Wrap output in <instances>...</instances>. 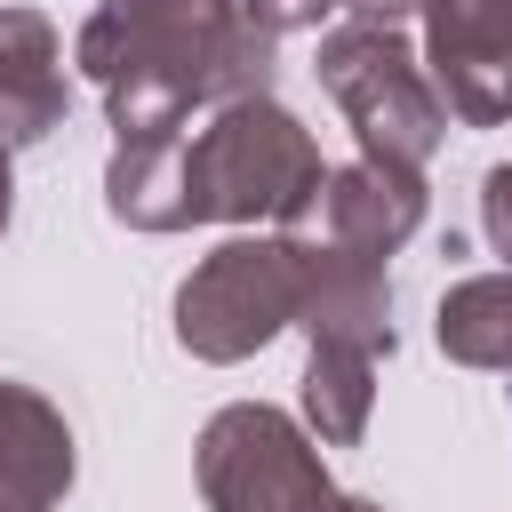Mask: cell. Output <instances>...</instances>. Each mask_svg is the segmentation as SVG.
Masks as SVG:
<instances>
[{
  "mask_svg": "<svg viewBox=\"0 0 512 512\" xmlns=\"http://www.w3.org/2000/svg\"><path fill=\"white\" fill-rule=\"evenodd\" d=\"M272 48L240 0H88L72 64L96 80L112 144H168L192 112L272 96Z\"/></svg>",
  "mask_w": 512,
  "mask_h": 512,
  "instance_id": "1",
  "label": "cell"
},
{
  "mask_svg": "<svg viewBox=\"0 0 512 512\" xmlns=\"http://www.w3.org/2000/svg\"><path fill=\"white\" fill-rule=\"evenodd\" d=\"M328 184V160L312 144V128L272 104H216L200 128L176 136V232L184 224H264V232H296L312 216Z\"/></svg>",
  "mask_w": 512,
  "mask_h": 512,
  "instance_id": "2",
  "label": "cell"
},
{
  "mask_svg": "<svg viewBox=\"0 0 512 512\" xmlns=\"http://www.w3.org/2000/svg\"><path fill=\"white\" fill-rule=\"evenodd\" d=\"M304 232H240L224 248H208L184 288H176V344L208 368H232L248 352H264L280 328L304 320Z\"/></svg>",
  "mask_w": 512,
  "mask_h": 512,
  "instance_id": "3",
  "label": "cell"
},
{
  "mask_svg": "<svg viewBox=\"0 0 512 512\" xmlns=\"http://www.w3.org/2000/svg\"><path fill=\"white\" fill-rule=\"evenodd\" d=\"M320 88L336 96V112L352 120L360 136V160H384V168H424L448 136V104L424 72V56L400 40V24H328L320 32V56H312Z\"/></svg>",
  "mask_w": 512,
  "mask_h": 512,
  "instance_id": "4",
  "label": "cell"
},
{
  "mask_svg": "<svg viewBox=\"0 0 512 512\" xmlns=\"http://www.w3.org/2000/svg\"><path fill=\"white\" fill-rule=\"evenodd\" d=\"M192 472L208 512H352V496L320 464V440L264 400L216 408L192 440Z\"/></svg>",
  "mask_w": 512,
  "mask_h": 512,
  "instance_id": "5",
  "label": "cell"
},
{
  "mask_svg": "<svg viewBox=\"0 0 512 512\" xmlns=\"http://www.w3.org/2000/svg\"><path fill=\"white\" fill-rule=\"evenodd\" d=\"M424 16V72L464 128L512 120V0H416Z\"/></svg>",
  "mask_w": 512,
  "mask_h": 512,
  "instance_id": "6",
  "label": "cell"
},
{
  "mask_svg": "<svg viewBox=\"0 0 512 512\" xmlns=\"http://www.w3.org/2000/svg\"><path fill=\"white\" fill-rule=\"evenodd\" d=\"M320 240L352 248V256H400L424 224V168H384V160H344L328 168L312 216H304Z\"/></svg>",
  "mask_w": 512,
  "mask_h": 512,
  "instance_id": "7",
  "label": "cell"
},
{
  "mask_svg": "<svg viewBox=\"0 0 512 512\" xmlns=\"http://www.w3.org/2000/svg\"><path fill=\"white\" fill-rule=\"evenodd\" d=\"M64 112H72V80H64L56 24L40 8H0V144L24 152L56 136Z\"/></svg>",
  "mask_w": 512,
  "mask_h": 512,
  "instance_id": "8",
  "label": "cell"
},
{
  "mask_svg": "<svg viewBox=\"0 0 512 512\" xmlns=\"http://www.w3.org/2000/svg\"><path fill=\"white\" fill-rule=\"evenodd\" d=\"M72 488V424L48 392L0 376V512H56Z\"/></svg>",
  "mask_w": 512,
  "mask_h": 512,
  "instance_id": "9",
  "label": "cell"
},
{
  "mask_svg": "<svg viewBox=\"0 0 512 512\" xmlns=\"http://www.w3.org/2000/svg\"><path fill=\"white\" fill-rule=\"evenodd\" d=\"M432 336H440L448 360L512 376V272H472V280H456V288L440 296V312H432Z\"/></svg>",
  "mask_w": 512,
  "mask_h": 512,
  "instance_id": "10",
  "label": "cell"
},
{
  "mask_svg": "<svg viewBox=\"0 0 512 512\" xmlns=\"http://www.w3.org/2000/svg\"><path fill=\"white\" fill-rule=\"evenodd\" d=\"M376 408V360L368 352H304V432L320 448H352Z\"/></svg>",
  "mask_w": 512,
  "mask_h": 512,
  "instance_id": "11",
  "label": "cell"
},
{
  "mask_svg": "<svg viewBox=\"0 0 512 512\" xmlns=\"http://www.w3.org/2000/svg\"><path fill=\"white\" fill-rule=\"evenodd\" d=\"M240 16L264 32V40H288V32H320L336 16V0H240Z\"/></svg>",
  "mask_w": 512,
  "mask_h": 512,
  "instance_id": "12",
  "label": "cell"
},
{
  "mask_svg": "<svg viewBox=\"0 0 512 512\" xmlns=\"http://www.w3.org/2000/svg\"><path fill=\"white\" fill-rule=\"evenodd\" d=\"M480 240L504 256V272H512V160H496L488 176H480Z\"/></svg>",
  "mask_w": 512,
  "mask_h": 512,
  "instance_id": "13",
  "label": "cell"
},
{
  "mask_svg": "<svg viewBox=\"0 0 512 512\" xmlns=\"http://www.w3.org/2000/svg\"><path fill=\"white\" fill-rule=\"evenodd\" d=\"M344 16H360V24H400V16H416V0H336Z\"/></svg>",
  "mask_w": 512,
  "mask_h": 512,
  "instance_id": "14",
  "label": "cell"
},
{
  "mask_svg": "<svg viewBox=\"0 0 512 512\" xmlns=\"http://www.w3.org/2000/svg\"><path fill=\"white\" fill-rule=\"evenodd\" d=\"M8 216H16V168H8V144H0V232H8Z\"/></svg>",
  "mask_w": 512,
  "mask_h": 512,
  "instance_id": "15",
  "label": "cell"
},
{
  "mask_svg": "<svg viewBox=\"0 0 512 512\" xmlns=\"http://www.w3.org/2000/svg\"><path fill=\"white\" fill-rule=\"evenodd\" d=\"M352 512H384V504H368V496H352Z\"/></svg>",
  "mask_w": 512,
  "mask_h": 512,
  "instance_id": "16",
  "label": "cell"
}]
</instances>
